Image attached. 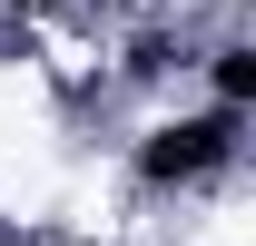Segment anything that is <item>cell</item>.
<instances>
[{"mask_svg": "<svg viewBox=\"0 0 256 246\" xmlns=\"http://www.w3.org/2000/svg\"><path fill=\"white\" fill-rule=\"evenodd\" d=\"M226 138H236V118H178V128H158L148 148H138V178H158V187H178V178H207L226 158Z\"/></svg>", "mask_w": 256, "mask_h": 246, "instance_id": "6da1fadb", "label": "cell"}, {"mask_svg": "<svg viewBox=\"0 0 256 246\" xmlns=\"http://www.w3.org/2000/svg\"><path fill=\"white\" fill-rule=\"evenodd\" d=\"M207 69H217V98H226V118H236V108L256 98V50H217Z\"/></svg>", "mask_w": 256, "mask_h": 246, "instance_id": "7a4b0ae2", "label": "cell"}]
</instances>
